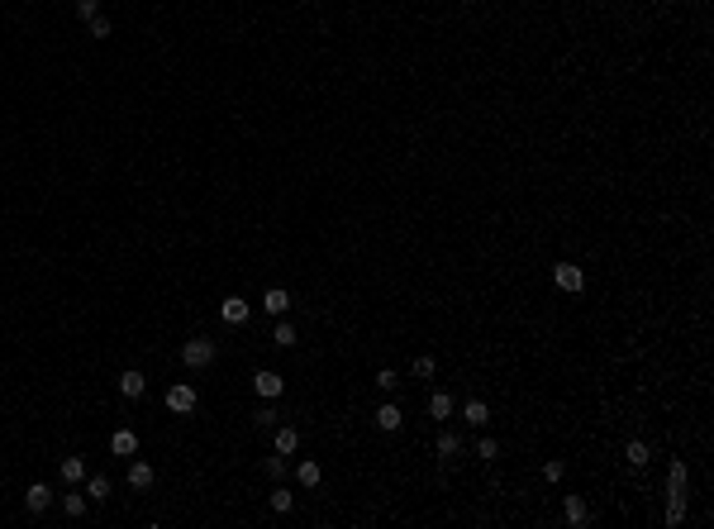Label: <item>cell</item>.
<instances>
[{
	"instance_id": "cell-19",
	"label": "cell",
	"mask_w": 714,
	"mask_h": 529,
	"mask_svg": "<svg viewBox=\"0 0 714 529\" xmlns=\"http://www.w3.org/2000/svg\"><path fill=\"white\" fill-rule=\"evenodd\" d=\"M86 506H91V496H86V491H77V487L62 496V510H67L72 520H81V515H86Z\"/></svg>"
},
{
	"instance_id": "cell-25",
	"label": "cell",
	"mask_w": 714,
	"mask_h": 529,
	"mask_svg": "<svg viewBox=\"0 0 714 529\" xmlns=\"http://www.w3.org/2000/svg\"><path fill=\"white\" fill-rule=\"evenodd\" d=\"M272 343H277V348H291V343H296V324H286V319H281V324L272 329Z\"/></svg>"
},
{
	"instance_id": "cell-24",
	"label": "cell",
	"mask_w": 714,
	"mask_h": 529,
	"mask_svg": "<svg viewBox=\"0 0 714 529\" xmlns=\"http://www.w3.org/2000/svg\"><path fill=\"white\" fill-rule=\"evenodd\" d=\"M277 420H281V415L272 410V401H262V406L253 410V424H257V429H272V424H277Z\"/></svg>"
},
{
	"instance_id": "cell-16",
	"label": "cell",
	"mask_w": 714,
	"mask_h": 529,
	"mask_svg": "<svg viewBox=\"0 0 714 529\" xmlns=\"http://www.w3.org/2000/svg\"><path fill=\"white\" fill-rule=\"evenodd\" d=\"M452 410H457V406H452L448 391H433V396H429V415H433V420H452Z\"/></svg>"
},
{
	"instance_id": "cell-23",
	"label": "cell",
	"mask_w": 714,
	"mask_h": 529,
	"mask_svg": "<svg viewBox=\"0 0 714 529\" xmlns=\"http://www.w3.org/2000/svg\"><path fill=\"white\" fill-rule=\"evenodd\" d=\"M291 506H296V496H291V491H286V487L277 482V487H272V510H277V515H286Z\"/></svg>"
},
{
	"instance_id": "cell-27",
	"label": "cell",
	"mask_w": 714,
	"mask_h": 529,
	"mask_svg": "<svg viewBox=\"0 0 714 529\" xmlns=\"http://www.w3.org/2000/svg\"><path fill=\"white\" fill-rule=\"evenodd\" d=\"M433 372H438V358L419 353V358H414V377H433Z\"/></svg>"
},
{
	"instance_id": "cell-17",
	"label": "cell",
	"mask_w": 714,
	"mask_h": 529,
	"mask_svg": "<svg viewBox=\"0 0 714 529\" xmlns=\"http://www.w3.org/2000/svg\"><path fill=\"white\" fill-rule=\"evenodd\" d=\"M648 458H652V448H648L643 439H628V448H624V463H628V467H648Z\"/></svg>"
},
{
	"instance_id": "cell-3",
	"label": "cell",
	"mask_w": 714,
	"mask_h": 529,
	"mask_svg": "<svg viewBox=\"0 0 714 529\" xmlns=\"http://www.w3.org/2000/svg\"><path fill=\"white\" fill-rule=\"evenodd\" d=\"M552 282H557V291H572V296L586 291V272L572 267V262H557V267H552Z\"/></svg>"
},
{
	"instance_id": "cell-22",
	"label": "cell",
	"mask_w": 714,
	"mask_h": 529,
	"mask_svg": "<svg viewBox=\"0 0 714 529\" xmlns=\"http://www.w3.org/2000/svg\"><path fill=\"white\" fill-rule=\"evenodd\" d=\"M296 448H301V434H296L291 424H281V429H277V453H296Z\"/></svg>"
},
{
	"instance_id": "cell-31",
	"label": "cell",
	"mask_w": 714,
	"mask_h": 529,
	"mask_svg": "<svg viewBox=\"0 0 714 529\" xmlns=\"http://www.w3.org/2000/svg\"><path fill=\"white\" fill-rule=\"evenodd\" d=\"M476 453H481L486 463H496V458H500V443H496V439H481V443H476Z\"/></svg>"
},
{
	"instance_id": "cell-4",
	"label": "cell",
	"mask_w": 714,
	"mask_h": 529,
	"mask_svg": "<svg viewBox=\"0 0 714 529\" xmlns=\"http://www.w3.org/2000/svg\"><path fill=\"white\" fill-rule=\"evenodd\" d=\"M196 401H201V396H196V386H191V382H177V386L167 391V410H172V415H191V410H196Z\"/></svg>"
},
{
	"instance_id": "cell-6",
	"label": "cell",
	"mask_w": 714,
	"mask_h": 529,
	"mask_svg": "<svg viewBox=\"0 0 714 529\" xmlns=\"http://www.w3.org/2000/svg\"><path fill=\"white\" fill-rule=\"evenodd\" d=\"M248 315H253V306H248L243 296H224V306H219V319H224V324L238 329V324H248Z\"/></svg>"
},
{
	"instance_id": "cell-11",
	"label": "cell",
	"mask_w": 714,
	"mask_h": 529,
	"mask_svg": "<svg viewBox=\"0 0 714 529\" xmlns=\"http://www.w3.org/2000/svg\"><path fill=\"white\" fill-rule=\"evenodd\" d=\"M110 453L133 458V453H138V434H133V429H114V434H110Z\"/></svg>"
},
{
	"instance_id": "cell-5",
	"label": "cell",
	"mask_w": 714,
	"mask_h": 529,
	"mask_svg": "<svg viewBox=\"0 0 714 529\" xmlns=\"http://www.w3.org/2000/svg\"><path fill=\"white\" fill-rule=\"evenodd\" d=\"M253 391H257V401H277V396L286 391V382H281V372H272V367H262V372L253 377Z\"/></svg>"
},
{
	"instance_id": "cell-18",
	"label": "cell",
	"mask_w": 714,
	"mask_h": 529,
	"mask_svg": "<svg viewBox=\"0 0 714 529\" xmlns=\"http://www.w3.org/2000/svg\"><path fill=\"white\" fill-rule=\"evenodd\" d=\"M129 487H133V491H148V487H153V463L138 458V463L129 467Z\"/></svg>"
},
{
	"instance_id": "cell-12",
	"label": "cell",
	"mask_w": 714,
	"mask_h": 529,
	"mask_svg": "<svg viewBox=\"0 0 714 529\" xmlns=\"http://www.w3.org/2000/svg\"><path fill=\"white\" fill-rule=\"evenodd\" d=\"M58 477H62L67 487L86 482V458H62V463H58Z\"/></svg>"
},
{
	"instance_id": "cell-13",
	"label": "cell",
	"mask_w": 714,
	"mask_h": 529,
	"mask_svg": "<svg viewBox=\"0 0 714 529\" xmlns=\"http://www.w3.org/2000/svg\"><path fill=\"white\" fill-rule=\"evenodd\" d=\"M262 310H267V315H286V310H291V291H281V286H272V291H267V296H262Z\"/></svg>"
},
{
	"instance_id": "cell-20",
	"label": "cell",
	"mask_w": 714,
	"mask_h": 529,
	"mask_svg": "<svg viewBox=\"0 0 714 529\" xmlns=\"http://www.w3.org/2000/svg\"><path fill=\"white\" fill-rule=\"evenodd\" d=\"M86 496L91 501H110V477L105 472H86Z\"/></svg>"
},
{
	"instance_id": "cell-30",
	"label": "cell",
	"mask_w": 714,
	"mask_h": 529,
	"mask_svg": "<svg viewBox=\"0 0 714 529\" xmlns=\"http://www.w3.org/2000/svg\"><path fill=\"white\" fill-rule=\"evenodd\" d=\"M86 24H91V38H110V29H114V24H110L105 14H96V19H86Z\"/></svg>"
},
{
	"instance_id": "cell-32",
	"label": "cell",
	"mask_w": 714,
	"mask_h": 529,
	"mask_svg": "<svg viewBox=\"0 0 714 529\" xmlns=\"http://www.w3.org/2000/svg\"><path fill=\"white\" fill-rule=\"evenodd\" d=\"M77 14H81V19H96V14H101V0H77Z\"/></svg>"
},
{
	"instance_id": "cell-21",
	"label": "cell",
	"mask_w": 714,
	"mask_h": 529,
	"mask_svg": "<svg viewBox=\"0 0 714 529\" xmlns=\"http://www.w3.org/2000/svg\"><path fill=\"white\" fill-rule=\"evenodd\" d=\"M457 453H462V439H457L452 429H443V434H438V458H443V463H452Z\"/></svg>"
},
{
	"instance_id": "cell-7",
	"label": "cell",
	"mask_w": 714,
	"mask_h": 529,
	"mask_svg": "<svg viewBox=\"0 0 714 529\" xmlns=\"http://www.w3.org/2000/svg\"><path fill=\"white\" fill-rule=\"evenodd\" d=\"M48 506H53V487H48V482H34V487L24 491V510H29V515H43Z\"/></svg>"
},
{
	"instance_id": "cell-10",
	"label": "cell",
	"mask_w": 714,
	"mask_h": 529,
	"mask_svg": "<svg viewBox=\"0 0 714 529\" xmlns=\"http://www.w3.org/2000/svg\"><path fill=\"white\" fill-rule=\"evenodd\" d=\"M562 520H567L572 529L591 525V506H586V496H567V506H562Z\"/></svg>"
},
{
	"instance_id": "cell-15",
	"label": "cell",
	"mask_w": 714,
	"mask_h": 529,
	"mask_svg": "<svg viewBox=\"0 0 714 529\" xmlns=\"http://www.w3.org/2000/svg\"><path fill=\"white\" fill-rule=\"evenodd\" d=\"M296 482H301L305 491H314V487L324 482V472H319V463H314V458H305V463H296Z\"/></svg>"
},
{
	"instance_id": "cell-29",
	"label": "cell",
	"mask_w": 714,
	"mask_h": 529,
	"mask_svg": "<svg viewBox=\"0 0 714 529\" xmlns=\"http://www.w3.org/2000/svg\"><path fill=\"white\" fill-rule=\"evenodd\" d=\"M562 472H567L562 458H548V463H543V477H548V482H562Z\"/></svg>"
},
{
	"instance_id": "cell-1",
	"label": "cell",
	"mask_w": 714,
	"mask_h": 529,
	"mask_svg": "<svg viewBox=\"0 0 714 529\" xmlns=\"http://www.w3.org/2000/svg\"><path fill=\"white\" fill-rule=\"evenodd\" d=\"M686 501H691V472H686V458H672V467H667V525L686 520Z\"/></svg>"
},
{
	"instance_id": "cell-26",
	"label": "cell",
	"mask_w": 714,
	"mask_h": 529,
	"mask_svg": "<svg viewBox=\"0 0 714 529\" xmlns=\"http://www.w3.org/2000/svg\"><path fill=\"white\" fill-rule=\"evenodd\" d=\"M262 467H267V477H272V482H281V477H286V453H277V458H262Z\"/></svg>"
},
{
	"instance_id": "cell-8",
	"label": "cell",
	"mask_w": 714,
	"mask_h": 529,
	"mask_svg": "<svg viewBox=\"0 0 714 529\" xmlns=\"http://www.w3.org/2000/svg\"><path fill=\"white\" fill-rule=\"evenodd\" d=\"M400 424H405V410H400L396 401H381V406H377V429H381V434H396Z\"/></svg>"
},
{
	"instance_id": "cell-14",
	"label": "cell",
	"mask_w": 714,
	"mask_h": 529,
	"mask_svg": "<svg viewBox=\"0 0 714 529\" xmlns=\"http://www.w3.org/2000/svg\"><path fill=\"white\" fill-rule=\"evenodd\" d=\"M462 420L472 424V429H486V424H491V406H486V401H467V406H462Z\"/></svg>"
},
{
	"instance_id": "cell-2",
	"label": "cell",
	"mask_w": 714,
	"mask_h": 529,
	"mask_svg": "<svg viewBox=\"0 0 714 529\" xmlns=\"http://www.w3.org/2000/svg\"><path fill=\"white\" fill-rule=\"evenodd\" d=\"M214 353H219V348H214V339H191V343L181 348V362H186L191 372H205V367L214 362Z\"/></svg>"
},
{
	"instance_id": "cell-9",
	"label": "cell",
	"mask_w": 714,
	"mask_h": 529,
	"mask_svg": "<svg viewBox=\"0 0 714 529\" xmlns=\"http://www.w3.org/2000/svg\"><path fill=\"white\" fill-rule=\"evenodd\" d=\"M143 391H148V377H143L138 367H124V372H119V396H129V401H138Z\"/></svg>"
},
{
	"instance_id": "cell-28",
	"label": "cell",
	"mask_w": 714,
	"mask_h": 529,
	"mask_svg": "<svg viewBox=\"0 0 714 529\" xmlns=\"http://www.w3.org/2000/svg\"><path fill=\"white\" fill-rule=\"evenodd\" d=\"M377 386H381V391L391 396V391L400 386V372H391V367H381V372H377Z\"/></svg>"
}]
</instances>
